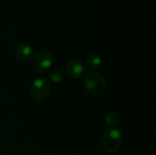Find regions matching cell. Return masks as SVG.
Here are the masks:
<instances>
[{
	"instance_id": "6da1fadb",
	"label": "cell",
	"mask_w": 156,
	"mask_h": 155,
	"mask_svg": "<svg viewBox=\"0 0 156 155\" xmlns=\"http://www.w3.org/2000/svg\"><path fill=\"white\" fill-rule=\"evenodd\" d=\"M83 86L89 94L97 97L102 95L105 92L107 83L101 74L92 71L84 76Z\"/></svg>"
},
{
	"instance_id": "7a4b0ae2",
	"label": "cell",
	"mask_w": 156,
	"mask_h": 155,
	"mask_svg": "<svg viewBox=\"0 0 156 155\" xmlns=\"http://www.w3.org/2000/svg\"><path fill=\"white\" fill-rule=\"evenodd\" d=\"M101 147L102 149L109 153H116L122 146V132L116 128H111L102 133L101 136Z\"/></svg>"
},
{
	"instance_id": "3957f363",
	"label": "cell",
	"mask_w": 156,
	"mask_h": 155,
	"mask_svg": "<svg viewBox=\"0 0 156 155\" xmlns=\"http://www.w3.org/2000/svg\"><path fill=\"white\" fill-rule=\"evenodd\" d=\"M50 93L49 82L44 78L36 79L30 85V96L36 101H43Z\"/></svg>"
},
{
	"instance_id": "277c9868",
	"label": "cell",
	"mask_w": 156,
	"mask_h": 155,
	"mask_svg": "<svg viewBox=\"0 0 156 155\" xmlns=\"http://www.w3.org/2000/svg\"><path fill=\"white\" fill-rule=\"evenodd\" d=\"M53 64V57L48 50H40L33 58V67L38 72H45Z\"/></svg>"
},
{
	"instance_id": "5b68a950",
	"label": "cell",
	"mask_w": 156,
	"mask_h": 155,
	"mask_svg": "<svg viewBox=\"0 0 156 155\" xmlns=\"http://www.w3.org/2000/svg\"><path fill=\"white\" fill-rule=\"evenodd\" d=\"M86 66L82 59L72 58L66 65V73L72 79L81 78L86 71Z\"/></svg>"
},
{
	"instance_id": "8992f818",
	"label": "cell",
	"mask_w": 156,
	"mask_h": 155,
	"mask_svg": "<svg viewBox=\"0 0 156 155\" xmlns=\"http://www.w3.org/2000/svg\"><path fill=\"white\" fill-rule=\"evenodd\" d=\"M33 49L27 43L19 44L15 50V57L16 60L20 63H27L30 60L32 57Z\"/></svg>"
},
{
	"instance_id": "52a82bcc",
	"label": "cell",
	"mask_w": 156,
	"mask_h": 155,
	"mask_svg": "<svg viewBox=\"0 0 156 155\" xmlns=\"http://www.w3.org/2000/svg\"><path fill=\"white\" fill-rule=\"evenodd\" d=\"M86 68L91 70H98L102 65V59L101 56L95 53H91L87 56L86 59L84 60Z\"/></svg>"
},
{
	"instance_id": "ba28073f",
	"label": "cell",
	"mask_w": 156,
	"mask_h": 155,
	"mask_svg": "<svg viewBox=\"0 0 156 155\" xmlns=\"http://www.w3.org/2000/svg\"><path fill=\"white\" fill-rule=\"evenodd\" d=\"M64 71L60 68H54L48 73V79L55 84L61 83L64 79Z\"/></svg>"
},
{
	"instance_id": "9c48e42d",
	"label": "cell",
	"mask_w": 156,
	"mask_h": 155,
	"mask_svg": "<svg viewBox=\"0 0 156 155\" xmlns=\"http://www.w3.org/2000/svg\"><path fill=\"white\" fill-rule=\"evenodd\" d=\"M104 122L110 126H118L121 123V119L115 111H110L104 114Z\"/></svg>"
}]
</instances>
